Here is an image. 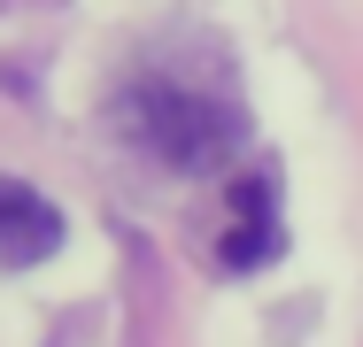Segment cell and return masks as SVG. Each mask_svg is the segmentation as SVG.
<instances>
[{"instance_id":"cell-1","label":"cell","mask_w":363,"mask_h":347,"mask_svg":"<svg viewBox=\"0 0 363 347\" xmlns=\"http://www.w3.org/2000/svg\"><path fill=\"white\" fill-rule=\"evenodd\" d=\"M116 124L124 139L155 154V162H170V170H217L224 154H232V139H240V116L209 101V93H194V85H170V77H132L124 93H116Z\"/></svg>"},{"instance_id":"cell-2","label":"cell","mask_w":363,"mask_h":347,"mask_svg":"<svg viewBox=\"0 0 363 347\" xmlns=\"http://www.w3.org/2000/svg\"><path fill=\"white\" fill-rule=\"evenodd\" d=\"M279 247H286V216H279L271 178H240V186H232V208H224L217 263H224V271H263Z\"/></svg>"},{"instance_id":"cell-3","label":"cell","mask_w":363,"mask_h":347,"mask_svg":"<svg viewBox=\"0 0 363 347\" xmlns=\"http://www.w3.org/2000/svg\"><path fill=\"white\" fill-rule=\"evenodd\" d=\"M62 247V208L23 178H0V271H31Z\"/></svg>"}]
</instances>
